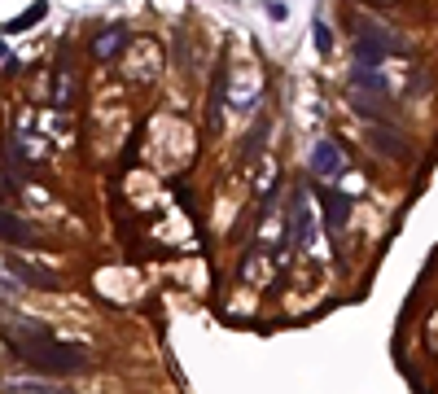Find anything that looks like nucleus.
Masks as SVG:
<instances>
[{"mask_svg": "<svg viewBox=\"0 0 438 394\" xmlns=\"http://www.w3.org/2000/svg\"><path fill=\"white\" fill-rule=\"evenodd\" d=\"M5 53H9V44H5V40H0V57H5Z\"/></svg>", "mask_w": 438, "mask_h": 394, "instance_id": "obj_19", "label": "nucleus"}, {"mask_svg": "<svg viewBox=\"0 0 438 394\" xmlns=\"http://www.w3.org/2000/svg\"><path fill=\"white\" fill-rule=\"evenodd\" d=\"M44 14H49V0H35V5H31V9H27V14H22V18H9V22H5V35L31 31V27H35V22H40Z\"/></svg>", "mask_w": 438, "mask_h": 394, "instance_id": "obj_11", "label": "nucleus"}, {"mask_svg": "<svg viewBox=\"0 0 438 394\" xmlns=\"http://www.w3.org/2000/svg\"><path fill=\"white\" fill-rule=\"evenodd\" d=\"M5 386L9 390H44L49 381H44V377H5Z\"/></svg>", "mask_w": 438, "mask_h": 394, "instance_id": "obj_15", "label": "nucleus"}, {"mask_svg": "<svg viewBox=\"0 0 438 394\" xmlns=\"http://www.w3.org/2000/svg\"><path fill=\"white\" fill-rule=\"evenodd\" d=\"M351 79H355L351 88H360V92H369V97H386V101H390V83H386V75H382V70L355 66V75H351Z\"/></svg>", "mask_w": 438, "mask_h": 394, "instance_id": "obj_9", "label": "nucleus"}, {"mask_svg": "<svg viewBox=\"0 0 438 394\" xmlns=\"http://www.w3.org/2000/svg\"><path fill=\"white\" fill-rule=\"evenodd\" d=\"M289 237H294V245H298V250H311V241H316V215H311V197H307L303 188L289 197Z\"/></svg>", "mask_w": 438, "mask_h": 394, "instance_id": "obj_3", "label": "nucleus"}, {"mask_svg": "<svg viewBox=\"0 0 438 394\" xmlns=\"http://www.w3.org/2000/svg\"><path fill=\"white\" fill-rule=\"evenodd\" d=\"M5 267L14 272V276L27 285V289H57V281H53V272H44V267H35V263H27L22 254H5Z\"/></svg>", "mask_w": 438, "mask_h": 394, "instance_id": "obj_5", "label": "nucleus"}, {"mask_svg": "<svg viewBox=\"0 0 438 394\" xmlns=\"http://www.w3.org/2000/svg\"><path fill=\"white\" fill-rule=\"evenodd\" d=\"M14 355H18L22 364L49 373V377H75V373H84V368H88V351H84V346H66V342H57V338L22 342V346H14Z\"/></svg>", "mask_w": 438, "mask_h": 394, "instance_id": "obj_1", "label": "nucleus"}, {"mask_svg": "<svg viewBox=\"0 0 438 394\" xmlns=\"http://www.w3.org/2000/svg\"><path fill=\"white\" fill-rule=\"evenodd\" d=\"M9 355H14V346H9V338L0 333V360H9Z\"/></svg>", "mask_w": 438, "mask_h": 394, "instance_id": "obj_18", "label": "nucleus"}, {"mask_svg": "<svg viewBox=\"0 0 438 394\" xmlns=\"http://www.w3.org/2000/svg\"><path fill=\"white\" fill-rule=\"evenodd\" d=\"M369 140H373V145L386 153V158H399V153L408 149V145H404V136H399L395 127H386L382 118H373V123H369Z\"/></svg>", "mask_w": 438, "mask_h": 394, "instance_id": "obj_7", "label": "nucleus"}, {"mask_svg": "<svg viewBox=\"0 0 438 394\" xmlns=\"http://www.w3.org/2000/svg\"><path fill=\"white\" fill-rule=\"evenodd\" d=\"M320 215H325L329 232H342L351 223V197L342 188H320Z\"/></svg>", "mask_w": 438, "mask_h": 394, "instance_id": "obj_4", "label": "nucleus"}, {"mask_svg": "<svg viewBox=\"0 0 438 394\" xmlns=\"http://www.w3.org/2000/svg\"><path fill=\"white\" fill-rule=\"evenodd\" d=\"M0 241H9V245H31V241H35V232H31V223H27V219H18V215L0 210Z\"/></svg>", "mask_w": 438, "mask_h": 394, "instance_id": "obj_8", "label": "nucleus"}, {"mask_svg": "<svg viewBox=\"0 0 438 394\" xmlns=\"http://www.w3.org/2000/svg\"><path fill=\"white\" fill-rule=\"evenodd\" d=\"M307 166H311V175H320V180H342V175L351 171V158L342 153L338 140H320V145L311 149V158H307Z\"/></svg>", "mask_w": 438, "mask_h": 394, "instance_id": "obj_2", "label": "nucleus"}, {"mask_svg": "<svg viewBox=\"0 0 438 394\" xmlns=\"http://www.w3.org/2000/svg\"><path fill=\"white\" fill-rule=\"evenodd\" d=\"M14 188H18V175L9 171L5 162H0V193H14Z\"/></svg>", "mask_w": 438, "mask_h": 394, "instance_id": "obj_16", "label": "nucleus"}, {"mask_svg": "<svg viewBox=\"0 0 438 394\" xmlns=\"http://www.w3.org/2000/svg\"><path fill=\"white\" fill-rule=\"evenodd\" d=\"M285 14H289L285 0H267V18H272V22H285Z\"/></svg>", "mask_w": 438, "mask_h": 394, "instance_id": "obj_17", "label": "nucleus"}, {"mask_svg": "<svg viewBox=\"0 0 438 394\" xmlns=\"http://www.w3.org/2000/svg\"><path fill=\"white\" fill-rule=\"evenodd\" d=\"M123 49H127V27H123V22L105 27L97 40H92V57H97V62H110V57H118Z\"/></svg>", "mask_w": 438, "mask_h": 394, "instance_id": "obj_6", "label": "nucleus"}, {"mask_svg": "<svg viewBox=\"0 0 438 394\" xmlns=\"http://www.w3.org/2000/svg\"><path fill=\"white\" fill-rule=\"evenodd\" d=\"M373 5H395V0H373Z\"/></svg>", "mask_w": 438, "mask_h": 394, "instance_id": "obj_20", "label": "nucleus"}, {"mask_svg": "<svg viewBox=\"0 0 438 394\" xmlns=\"http://www.w3.org/2000/svg\"><path fill=\"white\" fill-rule=\"evenodd\" d=\"M351 105H355V114H360L364 123H373V118H386V97H364L360 88H351Z\"/></svg>", "mask_w": 438, "mask_h": 394, "instance_id": "obj_10", "label": "nucleus"}, {"mask_svg": "<svg viewBox=\"0 0 438 394\" xmlns=\"http://www.w3.org/2000/svg\"><path fill=\"white\" fill-rule=\"evenodd\" d=\"M311 40H316V53H320V57L333 53V31H329V22H325V18H316V22H311Z\"/></svg>", "mask_w": 438, "mask_h": 394, "instance_id": "obj_12", "label": "nucleus"}, {"mask_svg": "<svg viewBox=\"0 0 438 394\" xmlns=\"http://www.w3.org/2000/svg\"><path fill=\"white\" fill-rule=\"evenodd\" d=\"M70 97H75V75L62 66V75H57V92H53V105H57V110H66Z\"/></svg>", "mask_w": 438, "mask_h": 394, "instance_id": "obj_13", "label": "nucleus"}, {"mask_svg": "<svg viewBox=\"0 0 438 394\" xmlns=\"http://www.w3.org/2000/svg\"><path fill=\"white\" fill-rule=\"evenodd\" d=\"M263 136H267V118H263V123H259V127L250 131V136H245V145H241V162H250L254 153H259V140H263Z\"/></svg>", "mask_w": 438, "mask_h": 394, "instance_id": "obj_14", "label": "nucleus"}]
</instances>
